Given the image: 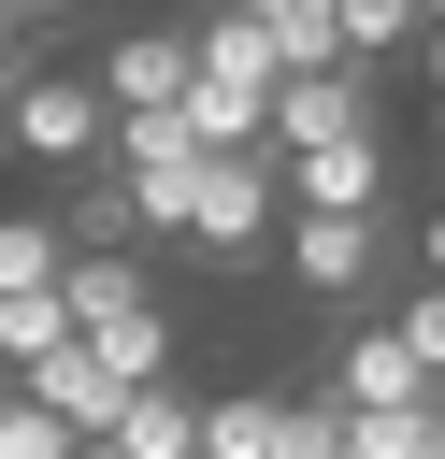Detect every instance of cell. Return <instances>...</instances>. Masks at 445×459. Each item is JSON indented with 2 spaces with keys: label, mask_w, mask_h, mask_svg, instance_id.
Wrapping results in <instances>:
<instances>
[{
  "label": "cell",
  "mask_w": 445,
  "mask_h": 459,
  "mask_svg": "<svg viewBox=\"0 0 445 459\" xmlns=\"http://www.w3.org/2000/svg\"><path fill=\"white\" fill-rule=\"evenodd\" d=\"M273 244H287V158L273 143H201V172H187V258L244 273Z\"/></svg>",
  "instance_id": "6da1fadb"
},
{
  "label": "cell",
  "mask_w": 445,
  "mask_h": 459,
  "mask_svg": "<svg viewBox=\"0 0 445 459\" xmlns=\"http://www.w3.org/2000/svg\"><path fill=\"white\" fill-rule=\"evenodd\" d=\"M14 158H29V172H100V158H115V86L29 57V72H14Z\"/></svg>",
  "instance_id": "7a4b0ae2"
},
{
  "label": "cell",
  "mask_w": 445,
  "mask_h": 459,
  "mask_svg": "<svg viewBox=\"0 0 445 459\" xmlns=\"http://www.w3.org/2000/svg\"><path fill=\"white\" fill-rule=\"evenodd\" d=\"M273 258H287V287H301V301L359 316V301L388 287V258H402V215H388V201H373V215H287V244H273Z\"/></svg>",
  "instance_id": "3957f363"
},
{
  "label": "cell",
  "mask_w": 445,
  "mask_h": 459,
  "mask_svg": "<svg viewBox=\"0 0 445 459\" xmlns=\"http://www.w3.org/2000/svg\"><path fill=\"white\" fill-rule=\"evenodd\" d=\"M330 402H345V416H373V402H445V373L416 359L402 316H345V344H330Z\"/></svg>",
  "instance_id": "277c9868"
},
{
  "label": "cell",
  "mask_w": 445,
  "mask_h": 459,
  "mask_svg": "<svg viewBox=\"0 0 445 459\" xmlns=\"http://www.w3.org/2000/svg\"><path fill=\"white\" fill-rule=\"evenodd\" d=\"M287 158V215H373L388 201V129H330V143H273Z\"/></svg>",
  "instance_id": "5b68a950"
},
{
  "label": "cell",
  "mask_w": 445,
  "mask_h": 459,
  "mask_svg": "<svg viewBox=\"0 0 445 459\" xmlns=\"http://www.w3.org/2000/svg\"><path fill=\"white\" fill-rule=\"evenodd\" d=\"M86 459H201V387L187 373H144L115 402V430H86Z\"/></svg>",
  "instance_id": "8992f818"
},
{
  "label": "cell",
  "mask_w": 445,
  "mask_h": 459,
  "mask_svg": "<svg viewBox=\"0 0 445 459\" xmlns=\"http://www.w3.org/2000/svg\"><path fill=\"white\" fill-rule=\"evenodd\" d=\"M100 86H115V115L187 100V86H201V29H115V43H100Z\"/></svg>",
  "instance_id": "52a82bcc"
},
{
  "label": "cell",
  "mask_w": 445,
  "mask_h": 459,
  "mask_svg": "<svg viewBox=\"0 0 445 459\" xmlns=\"http://www.w3.org/2000/svg\"><path fill=\"white\" fill-rule=\"evenodd\" d=\"M330 129H388V100H373V72H359V57H330V72H287V86H273V143H330Z\"/></svg>",
  "instance_id": "ba28073f"
},
{
  "label": "cell",
  "mask_w": 445,
  "mask_h": 459,
  "mask_svg": "<svg viewBox=\"0 0 445 459\" xmlns=\"http://www.w3.org/2000/svg\"><path fill=\"white\" fill-rule=\"evenodd\" d=\"M14 387H29V402H57L72 430H115V402H129V373L100 359V330H57V344H43V359H29Z\"/></svg>",
  "instance_id": "9c48e42d"
},
{
  "label": "cell",
  "mask_w": 445,
  "mask_h": 459,
  "mask_svg": "<svg viewBox=\"0 0 445 459\" xmlns=\"http://www.w3.org/2000/svg\"><path fill=\"white\" fill-rule=\"evenodd\" d=\"M72 316L86 330H129V316H158V273H144V244H72Z\"/></svg>",
  "instance_id": "30bf717a"
},
{
  "label": "cell",
  "mask_w": 445,
  "mask_h": 459,
  "mask_svg": "<svg viewBox=\"0 0 445 459\" xmlns=\"http://www.w3.org/2000/svg\"><path fill=\"white\" fill-rule=\"evenodd\" d=\"M57 230H72V244H158V230H144V186H129L115 158H100V172H57Z\"/></svg>",
  "instance_id": "8fae6325"
},
{
  "label": "cell",
  "mask_w": 445,
  "mask_h": 459,
  "mask_svg": "<svg viewBox=\"0 0 445 459\" xmlns=\"http://www.w3.org/2000/svg\"><path fill=\"white\" fill-rule=\"evenodd\" d=\"M201 459H287V387H201Z\"/></svg>",
  "instance_id": "7c38bea8"
},
{
  "label": "cell",
  "mask_w": 445,
  "mask_h": 459,
  "mask_svg": "<svg viewBox=\"0 0 445 459\" xmlns=\"http://www.w3.org/2000/svg\"><path fill=\"white\" fill-rule=\"evenodd\" d=\"M57 273H72V230H57V201L0 215V301H14V287H57Z\"/></svg>",
  "instance_id": "4fadbf2b"
},
{
  "label": "cell",
  "mask_w": 445,
  "mask_h": 459,
  "mask_svg": "<svg viewBox=\"0 0 445 459\" xmlns=\"http://www.w3.org/2000/svg\"><path fill=\"white\" fill-rule=\"evenodd\" d=\"M230 14H258V29L287 43V72H330V57H345V0H230Z\"/></svg>",
  "instance_id": "5bb4252c"
},
{
  "label": "cell",
  "mask_w": 445,
  "mask_h": 459,
  "mask_svg": "<svg viewBox=\"0 0 445 459\" xmlns=\"http://www.w3.org/2000/svg\"><path fill=\"white\" fill-rule=\"evenodd\" d=\"M57 330H86V316H72V287H14V301H0V373H29Z\"/></svg>",
  "instance_id": "9a60e30c"
},
{
  "label": "cell",
  "mask_w": 445,
  "mask_h": 459,
  "mask_svg": "<svg viewBox=\"0 0 445 459\" xmlns=\"http://www.w3.org/2000/svg\"><path fill=\"white\" fill-rule=\"evenodd\" d=\"M402 43H431V0H345V57L359 72H388Z\"/></svg>",
  "instance_id": "2e32d148"
},
{
  "label": "cell",
  "mask_w": 445,
  "mask_h": 459,
  "mask_svg": "<svg viewBox=\"0 0 445 459\" xmlns=\"http://www.w3.org/2000/svg\"><path fill=\"white\" fill-rule=\"evenodd\" d=\"M0 459H86V430H72L57 402H29V387H0Z\"/></svg>",
  "instance_id": "e0dca14e"
},
{
  "label": "cell",
  "mask_w": 445,
  "mask_h": 459,
  "mask_svg": "<svg viewBox=\"0 0 445 459\" xmlns=\"http://www.w3.org/2000/svg\"><path fill=\"white\" fill-rule=\"evenodd\" d=\"M100 359H115L129 387H144V373H172V301H158V316H129V330H100Z\"/></svg>",
  "instance_id": "ac0fdd59"
},
{
  "label": "cell",
  "mask_w": 445,
  "mask_h": 459,
  "mask_svg": "<svg viewBox=\"0 0 445 459\" xmlns=\"http://www.w3.org/2000/svg\"><path fill=\"white\" fill-rule=\"evenodd\" d=\"M287 459H345V402L330 387H287Z\"/></svg>",
  "instance_id": "d6986e66"
},
{
  "label": "cell",
  "mask_w": 445,
  "mask_h": 459,
  "mask_svg": "<svg viewBox=\"0 0 445 459\" xmlns=\"http://www.w3.org/2000/svg\"><path fill=\"white\" fill-rule=\"evenodd\" d=\"M402 330H416V359L445 373V287H416V301H402Z\"/></svg>",
  "instance_id": "ffe728a7"
},
{
  "label": "cell",
  "mask_w": 445,
  "mask_h": 459,
  "mask_svg": "<svg viewBox=\"0 0 445 459\" xmlns=\"http://www.w3.org/2000/svg\"><path fill=\"white\" fill-rule=\"evenodd\" d=\"M416 273H431V287H445V201H431V215H416Z\"/></svg>",
  "instance_id": "44dd1931"
},
{
  "label": "cell",
  "mask_w": 445,
  "mask_h": 459,
  "mask_svg": "<svg viewBox=\"0 0 445 459\" xmlns=\"http://www.w3.org/2000/svg\"><path fill=\"white\" fill-rule=\"evenodd\" d=\"M14 29H29V14H0V72H29V43H14Z\"/></svg>",
  "instance_id": "7402d4cb"
},
{
  "label": "cell",
  "mask_w": 445,
  "mask_h": 459,
  "mask_svg": "<svg viewBox=\"0 0 445 459\" xmlns=\"http://www.w3.org/2000/svg\"><path fill=\"white\" fill-rule=\"evenodd\" d=\"M0 14H86V0H0Z\"/></svg>",
  "instance_id": "603a6c76"
},
{
  "label": "cell",
  "mask_w": 445,
  "mask_h": 459,
  "mask_svg": "<svg viewBox=\"0 0 445 459\" xmlns=\"http://www.w3.org/2000/svg\"><path fill=\"white\" fill-rule=\"evenodd\" d=\"M431 86H445V29H431Z\"/></svg>",
  "instance_id": "cb8c5ba5"
},
{
  "label": "cell",
  "mask_w": 445,
  "mask_h": 459,
  "mask_svg": "<svg viewBox=\"0 0 445 459\" xmlns=\"http://www.w3.org/2000/svg\"><path fill=\"white\" fill-rule=\"evenodd\" d=\"M431 29H445V0H431Z\"/></svg>",
  "instance_id": "d4e9b609"
}]
</instances>
